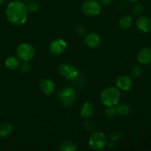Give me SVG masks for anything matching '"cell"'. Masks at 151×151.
Segmentation results:
<instances>
[{
	"label": "cell",
	"instance_id": "cell-1",
	"mask_svg": "<svg viewBox=\"0 0 151 151\" xmlns=\"http://www.w3.org/2000/svg\"><path fill=\"white\" fill-rule=\"evenodd\" d=\"M6 16L10 23L15 25L24 24L27 20L28 10L23 1H11L6 8Z\"/></svg>",
	"mask_w": 151,
	"mask_h": 151
},
{
	"label": "cell",
	"instance_id": "cell-2",
	"mask_svg": "<svg viewBox=\"0 0 151 151\" xmlns=\"http://www.w3.org/2000/svg\"><path fill=\"white\" fill-rule=\"evenodd\" d=\"M121 93L117 87L109 86L100 94V101L106 107H114L120 100Z\"/></svg>",
	"mask_w": 151,
	"mask_h": 151
},
{
	"label": "cell",
	"instance_id": "cell-3",
	"mask_svg": "<svg viewBox=\"0 0 151 151\" xmlns=\"http://www.w3.org/2000/svg\"><path fill=\"white\" fill-rule=\"evenodd\" d=\"M107 138L101 131L92 133L88 138V145L93 150H102L107 146Z\"/></svg>",
	"mask_w": 151,
	"mask_h": 151
},
{
	"label": "cell",
	"instance_id": "cell-4",
	"mask_svg": "<svg viewBox=\"0 0 151 151\" xmlns=\"http://www.w3.org/2000/svg\"><path fill=\"white\" fill-rule=\"evenodd\" d=\"M16 55L20 60L29 61L35 55V49L31 44L27 43H22L18 46Z\"/></svg>",
	"mask_w": 151,
	"mask_h": 151
},
{
	"label": "cell",
	"instance_id": "cell-5",
	"mask_svg": "<svg viewBox=\"0 0 151 151\" xmlns=\"http://www.w3.org/2000/svg\"><path fill=\"white\" fill-rule=\"evenodd\" d=\"M82 10L87 16H97L101 11V4L97 0H86L83 4Z\"/></svg>",
	"mask_w": 151,
	"mask_h": 151
},
{
	"label": "cell",
	"instance_id": "cell-6",
	"mask_svg": "<svg viewBox=\"0 0 151 151\" xmlns=\"http://www.w3.org/2000/svg\"><path fill=\"white\" fill-rule=\"evenodd\" d=\"M58 97L63 106H70L75 103L76 99V92L74 88L66 87L59 91Z\"/></svg>",
	"mask_w": 151,
	"mask_h": 151
},
{
	"label": "cell",
	"instance_id": "cell-7",
	"mask_svg": "<svg viewBox=\"0 0 151 151\" xmlns=\"http://www.w3.org/2000/svg\"><path fill=\"white\" fill-rule=\"evenodd\" d=\"M59 72L65 79L70 81L75 80L79 75L77 68L69 63H62L59 67Z\"/></svg>",
	"mask_w": 151,
	"mask_h": 151
},
{
	"label": "cell",
	"instance_id": "cell-8",
	"mask_svg": "<svg viewBox=\"0 0 151 151\" xmlns=\"http://www.w3.org/2000/svg\"><path fill=\"white\" fill-rule=\"evenodd\" d=\"M66 43L61 38L55 39L50 44V51L55 55L63 54L66 50Z\"/></svg>",
	"mask_w": 151,
	"mask_h": 151
},
{
	"label": "cell",
	"instance_id": "cell-9",
	"mask_svg": "<svg viewBox=\"0 0 151 151\" xmlns=\"http://www.w3.org/2000/svg\"><path fill=\"white\" fill-rule=\"evenodd\" d=\"M84 41L87 47L90 48H96L99 47L101 43V38L98 34L95 32H89L87 35H86Z\"/></svg>",
	"mask_w": 151,
	"mask_h": 151
},
{
	"label": "cell",
	"instance_id": "cell-10",
	"mask_svg": "<svg viewBox=\"0 0 151 151\" xmlns=\"http://www.w3.org/2000/svg\"><path fill=\"white\" fill-rule=\"evenodd\" d=\"M116 85L118 88H120L123 91H128L132 88L133 81L130 77L127 75H122L117 78Z\"/></svg>",
	"mask_w": 151,
	"mask_h": 151
},
{
	"label": "cell",
	"instance_id": "cell-11",
	"mask_svg": "<svg viewBox=\"0 0 151 151\" xmlns=\"http://www.w3.org/2000/svg\"><path fill=\"white\" fill-rule=\"evenodd\" d=\"M40 89L43 94L46 95H51L55 90V85L50 79H44L41 81L39 84Z\"/></svg>",
	"mask_w": 151,
	"mask_h": 151
},
{
	"label": "cell",
	"instance_id": "cell-12",
	"mask_svg": "<svg viewBox=\"0 0 151 151\" xmlns=\"http://www.w3.org/2000/svg\"><path fill=\"white\" fill-rule=\"evenodd\" d=\"M137 27L143 32H150L151 31V19L146 16L139 17L137 21Z\"/></svg>",
	"mask_w": 151,
	"mask_h": 151
},
{
	"label": "cell",
	"instance_id": "cell-13",
	"mask_svg": "<svg viewBox=\"0 0 151 151\" xmlns=\"http://www.w3.org/2000/svg\"><path fill=\"white\" fill-rule=\"evenodd\" d=\"M139 62L143 65H148L151 63V49L143 48L137 55Z\"/></svg>",
	"mask_w": 151,
	"mask_h": 151
},
{
	"label": "cell",
	"instance_id": "cell-14",
	"mask_svg": "<svg viewBox=\"0 0 151 151\" xmlns=\"http://www.w3.org/2000/svg\"><path fill=\"white\" fill-rule=\"evenodd\" d=\"M94 114V107L89 102H86L81 108V116L82 117L88 119L91 117Z\"/></svg>",
	"mask_w": 151,
	"mask_h": 151
},
{
	"label": "cell",
	"instance_id": "cell-15",
	"mask_svg": "<svg viewBox=\"0 0 151 151\" xmlns=\"http://www.w3.org/2000/svg\"><path fill=\"white\" fill-rule=\"evenodd\" d=\"M116 114L121 116H125L129 114L130 107L125 103H118L114 106Z\"/></svg>",
	"mask_w": 151,
	"mask_h": 151
},
{
	"label": "cell",
	"instance_id": "cell-16",
	"mask_svg": "<svg viewBox=\"0 0 151 151\" xmlns=\"http://www.w3.org/2000/svg\"><path fill=\"white\" fill-rule=\"evenodd\" d=\"M13 131V126L8 122H3L0 124V137L5 138L10 135Z\"/></svg>",
	"mask_w": 151,
	"mask_h": 151
},
{
	"label": "cell",
	"instance_id": "cell-17",
	"mask_svg": "<svg viewBox=\"0 0 151 151\" xmlns=\"http://www.w3.org/2000/svg\"><path fill=\"white\" fill-rule=\"evenodd\" d=\"M133 19L131 16H128V15H125V16H122L119 21V24L122 29H127L130 28L132 25Z\"/></svg>",
	"mask_w": 151,
	"mask_h": 151
},
{
	"label": "cell",
	"instance_id": "cell-18",
	"mask_svg": "<svg viewBox=\"0 0 151 151\" xmlns=\"http://www.w3.org/2000/svg\"><path fill=\"white\" fill-rule=\"evenodd\" d=\"M5 66L11 70H14L19 66V59L15 56H9L5 60Z\"/></svg>",
	"mask_w": 151,
	"mask_h": 151
},
{
	"label": "cell",
	"instance_id": "cell-19",
	"mask_svg": "<svg viewBox=\"0 0 151 151\" xmlns=\"http://www.w3.org/2000/svg\"><path fill=\"white\" fill-rule=\"evenodd\" d=\"M76 149V145L71 140H66L60 145V150L61 151H74Z\"/></svg>",
	"mask_w": 151,
	"mask_h": 151
},
{
	"label": "cell",
	"instance_id": "cell-20",
	"mask_svg": "<svg viewBox=\"0 0 151 151\" xmlns=\"http://www.w3.org/2000/svg\"><path fill=\"white\" fill-rule=\"evenodd\" d=\"M142 74V68L139 65H135L131 69V75L134 78H138Z\"/></svg>",
	"mask_w": 151,
	"mask_h": 151
},
{
	"label": "cell",
	"instance_id": "cell-21",
	"mask_svg": "<svg viewBox=\"0 0 151 151\" xmlns=\"http://www.w3.org/2000/svg\"><path fill=\"white\" fill-rule=\"evenodd\" d=\"M27 7L28 11L30 12H35L38 10L39 8V4L37 1H28V4H27Z\"/></svg>",
	"mask_w": 151,
	"mask_h": 151
},
{
	"label": "cell",
	"instance_id": "cell-22",
	"mask_svg": "<svg viewBox=\"0 0 151 151\" xmlns=\"http://www.w3.org/2000/svg\"><path fill=\"white\" fill-rule=\"evenodd\" d=\"M19 67H20V70L23 73H27L31 69V66L29 62H28V60H23V62L19 64Z\"/></svg>",
	"mask_w": 151,
	"mask_h": 151
},
{
	"label": "cell",
	"instance_id": "cell-23",
	"mask_svg": "<svg viewBox=\"0 0 151 151\" xmlns=\"http://www.w3.org/2000/svg\"><path fill=\"white\" fill-rule=\"evenodd\" d=\"M107 109L105 110V115L107 116L108 118H114L116 115V111H115L114 107H106Z\"/></svg>",
	"mask_w": 151,
	"mask_h": 151
},
{
	"label": "cell",
	"instance_id": "cell-24",
	"mask_svg": "<svg viewBox=\"0 0 151 151\" xmlns=\"http://www.w3.org/2000/svg\"><path fill=\"white\" fill-rule=\"evenodd\" d=\"M143 11H144V7L140 4H136L134 7V8H133V13L135 15L142 14L143 13Z\"/></svg>",
	"mask_w": 151,
	"mask_h": 151
},
{
	"label": "cell",
	"instance_id": "cell-25",
	"mask_svg": "<svg viewBox=\"0 0 151 151\" xmlns=\"http://www.w3.org/2000/svg\"><path fill=\"white\" fill-rule=\"evenodd\" d=\"M121 137L120 132L118 130H114L112 131L110 134V138L111 139L112 141H117Z\"/></svg>",
	"mask_w": 151,
	"mask_h": 151
},
{
	"label": "cell",
	"instance_id": "cell-26",
	"mask_svg": "<svg viewBox=\"0 0 151 151\" xmlns=\"http://www.w3.org/2000/svg\"><path fill=\"white\" fill-rule=\"evenodd\" d=\"M114 0H100V4L103 6H110L112 4Z\"/></svg>",
	"mask_w": 151,
	"mask_h": 151
},
{
	"label": "cell",
	"instance_id": "cell-27",
	"mask_svg": "<svg viewBox=\"0 0 151 151\" xmlns=\"http://www.w3.org/2000/svg\"><path fill=\"white\" fill-rule=\"evenodd\" d=\"M85 127L86 129L89 130V131H91V130H94V123L92 122H86L85 123Z\"/></svg>",
	"mask_w": 151,
	"mask_h": 151
},
{
	"label": "cell",
	"instance_id": "cell-28",
	"mask_svg": "<svg viewBox=\"0 0 151 151\" xmlns=\"http://www.w3.org/2000/svg\"><path fill=\"white\" fill-rule=\"evenodd\" d=\"M77 33L80 35H85V29H84L83 27H79L77 28L76 29Z\"/></svg>",
	"mask_w": 151,
	"mask_h": 151
},
{
	"label": "cell",
	"instance_id": "cell-29",
	"mask_svg": "<svg viewBox=\"0 0 151 151\" xmlns=\"http://www.w3.org/2000/svg\"><path fill=\"white\" fill-rule=\"evenodd\" d=\"M107 145H108V147L111 149L114 148V147H115V144H114V141H111V142L107 143Z\"/></svg>",
	"mask_w": 151,
	"mask_h": 151
},
{
	"label": "cell",
	"instance_id": "cell-30",
	"mask_svg": "<svg viewBox=\"0 0 151 151\" xmlns=\"http://www.w3.org/2000/svg\"><path fill=\"white\" fill-rule=\"evenodd\" d=\"M128 1H133V2H134V1H139V0H128Z\"/></svg>",
	"mask_w": 151,
	"mask_h": 151
},
{
	"label": "cell",
	"instance_id": "cell-31",
	"mask_svg": "<svg viewBox=\"0 0 151 151\" xmlns=\"http://www.w3.org/2000/svg\"><path fill=\"white\" fill-rule=\"evenodd\" d=\"M24 1H26V2H28V1H31V0H23Z\"/></svg>",
	"mask_w": 151,
	"mask_h": 151
},
{
	"label": "cell",
	"instance_id": "cell-32",
	"mask_svg": "<svg viewBox=\"0 0 151 151\" xmlns=\"http://www.w3.org/2000/svg\"><path fill=\"white\" fill-rule=\"evenodd\" d=\"M3 1H4V0H0V4H1Z\"/></svg>",
	"mask_w": 151,
	"mask_h": 151
}]
</instances>
